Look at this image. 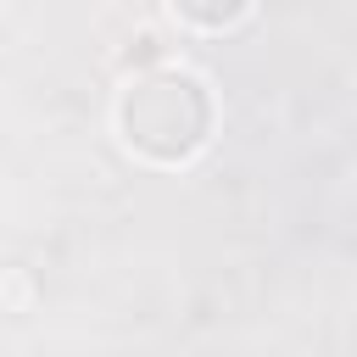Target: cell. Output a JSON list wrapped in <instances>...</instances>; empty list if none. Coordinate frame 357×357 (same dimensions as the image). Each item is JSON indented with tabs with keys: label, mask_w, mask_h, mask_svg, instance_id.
I'll use <instances>...</instances> for the list:
<instances>
[{
	"label": "cell",
	"mask_w": 357,
	"mask_h": 357,
	"mask_svg": "<svg viewBox=\"0 0 357 357\" xmlns=\"http://www.w3.org/2000/svg\"><path fill=\"white\" fill-rule=\"evenodd\" d=\"M167 6H173L178 22H190L201 33H223V28H234L251 11V0H167Z\"/></svg>",
	"instance_id": "cell-2"
},
{
	"label": "cell",
	"mask_w": 357,
	"mask_h": 357,
	"mask_svg": "<svg viewBox=\"0 0 357 357\" xmlns=\"http://www.w3.org/2000/svg\"><path fill=\"white\" fill-rule=\"evenodd\" d=\"M206 123H212V106L201 95V78H190L178 67L139 73L117 95L123 145L151 162H190L206 145Z\"/></svg>",
	"instance_id": "cell-1"
},
{
	"label": "cell",
	"mask_w": 357,
	"mask_h": 357,
	"mask_svg": "<svg viewBox=\"0 0 357 357\" xmlns=\"http://www.w3.org/2000/svg\"><path fill=\"white\" fill-rule=\"evenodd\" d=\"M156 61H162V39L145 28V33H134L128 39V50H123V67H151L156 73Z\"/></svg>",
	"instance_id": "cell-3"
}]
</instances>
